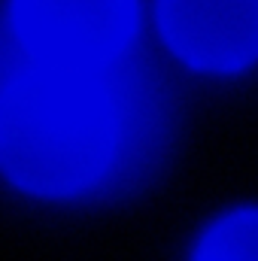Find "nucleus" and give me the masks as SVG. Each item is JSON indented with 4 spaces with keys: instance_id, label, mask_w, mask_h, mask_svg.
Masks as SVG:
<instances>
[{
    "instance_id": "1",
    "label": "nucleus",
    "mask_w": 258,
    "mask_h": 261,
    "mask_svg": "<svg viewBox=\"0 0 258 261\" xmlns=\"http://www.w3.org/2000/svg\"><path fill=\"white\" fill-rule=\"evenodd\" d=\"M119 155L107 67L28 61L0 88V173L37 197H97Z\"/></svg>"
},
{
    "instance_id": "2",
    "label": "nucleus",
    "mask_w": 258,
    "mask_h": 261,
    "mask_svg": "<svg viewBox=\"0 0 258 261\" xmlns=\"http://www.w3.org/2000/svg\"><path fill=\"white\" fill-rule=\"evenodd\" d=\"M6 15L34 61L100 70L134 49L140 3L9 0Z\"/></svg>"
},
{
    "instance_id": "3",
    "label": "nucleus",
    "mask_w": 258,
    "mask_h": 261,
    "mask_svg": "<svg viewBox=\"0 0 258 261\" xmlns=\"http://www.w3.org/2000/svg\"><path fill=\"white\" fill-rule=\"evenodd\" d=\"M119 103V155L97 197H125L143 189L161 167L173 140V97L161 76L137 46L107 64Z\"/></svg>"
},
{
    "instance_id": "4",
    "label": "nucleus",
    "mask_w": 258,
    "mask_h": 261,
    "mask_svg": "<svg viewBox=\"0 0 258 261\" xmlns=\"http://www.w3.org/2000/svg\"><path fill=\"white\" fill-rule=\"evenodd\" d=\"M158 28L194 70L237 73L258 61V0H158Z\"/></svg>"
},
{
    "instance_id": "5",
    "label": "nucleus",
    "mask_w": 258,
    "mask_h": 261,
    "mask_svg": "<svg viewBox=\"0 0 258 261\" xmlns=\"http://www.w3.org/2000/svg\"><path fill=\"white\" fill-rule=\"evenodd\" d=\"M197 258H258V210H237L207 228Z\"/></svg>"
},
{
    "instance_id": "6",
    "label": "nucleus",
    "mask_w": 258,
    "mask_h": 261,
    "mask_svg": "<svg viewBox=\"0 0 258 261\" xmlns=\"http://www.w3.org/2000/svg\"><path fill=\"white\" fill-rule=\"evenodd\" d=\"M31 61V52L24 49V43L18 40V34L9 24V15L0 12V88Z\"/></svg>"
}]
</instances>
